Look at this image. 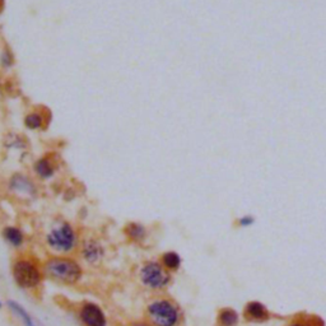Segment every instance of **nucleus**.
Instances as JSON below:
<instances>
[{
	"label": "nucleus",
	"mask_w": 326,
	"mask_h": 326,
	"mask_svg": "<svg viewBox=\"0 0 326 326\" xmlns=\"http://www.w3.org/2000/svg\"><path fill=\"white\" fill-rule=\"evenodd\" d=\"M45 278L63 286H75L85 275V269L71 255H53L43 263Z\"/></svg>",
	"instance_id": "obj_1"
},
{
	"label": "nucleus",
	"mask_w": 326,
	"mask_h": 326,
	"mask_svg": "<svg viewBox=\"0 0 326 326\" xmlns=\"http://www.w3.org/2000/svg\"><path fill=\"white\" fill-rule=\"evenodd\" d=\"M144 317L153 326H181L184 320L180 306L166 296L153 297L145 306Z\"/></svg>",
	"instance_id": "obj_2"
},
{
	"label": "nucleus",
	"mask_w": 326,
	"mask_h": 326,
	"mask_svg": "<svg viewBox=\"0 0 326 326\" xmlns=\"http://www.w3.org/2000/svg\"><path fill=\"white\" fill-rule=\"evenodd\" d=\"M45 243L54 255H73L78 251L80 237L78 229L68 221H60L48 231Z\"/></svg>",
	"instance_id": "obj_3"
},
{
	"label": "nucleus",
	"mask_w": 326,
	"mask_h": 326,
	"mask_svg": "<svg viewBox=\"0 0 326 326\" xmlns=\"http://www.w3.org/2000/svg\"><path fill=\"white\" fill-rule=\"evenodd\" d=\"M12 276L18 288L23 291H36L41 288L45 274L43 264L32 256H17L12 263Z\"/></svg>",
	"instance_id": "obj_4"
},
{
	"label": "nucleus",
	"mask_w": 326,
	"mask_h": 326,
	"mask_svg": "<svg viewBox=\"0 0 326 326\" xmlns=\"http://www.w3.org/2000/svg\"><path fill=\"white\" fill-rule=\"evenodd\" d=\"M137 276L142 287L150 292L166 291L171 286L174 279L171 271L167 270L159 260L144 261L138 269Z\"/></svg>",
	"instance_id": "obj_5"
},
{
	"label": "nucleus",
	"mask_w": 326,
	"mask_h": 326,
	"mask_svg": "<svg viewBox=\"0 0 326 326\" xmlns=\"http://www.w3.org/2000/svg\"><path fill=\"white\" fill-rule=\"evenodd\" d=\"M78 254L87 265L98 266L106 258L105 244L97 237H83L79 243Z\"/></svg>",
	"instance_id": "obj_6"
},
{
	"label": "nucleus",
	"mask_w": 326,
	"mask_h": 326,
	"mask_svg": "<svg viewBox=\"0 0 326 326\" xmlns=\"http://www.w3.org/2000/svg\"><path fill=\"white\" fill-rule=\"evenodd\" d=\"M78 320L83 326H107L108 320L100 305L90 301L82 302L78 307Z\"/></svg>",
	"instance_id": "obj_7"
},
{
	"label": "nucleus",
	"mask_w": 326,
	"mask_h": 326,
	"mask_svg": "<svg viewBox=\"0 0 326 326\" xmlns=\"http://www.w3.org/2000/svg\"><path fill=\"white\" fill-rule=\"evenodd\" d=\"M243 317L249 322L263 323L270 320L271 313L260 301H250L243 308Z\"/></svg>",
	"instance_id": "obj_8"
},
{
	"label": "nucleus",
	"mask_w": 326,
	"mask_h": 326,
	"mask_svg": "<svg viewBox=\"0 0 326 326\" xmlns=\"http://www.w3.org/2000/svg\"><path fill=\"white\" fill-rule=\"evenodd\" d=\"M9 189L14 194H21L23 196H36L37 189L34 182L28 176L22 174H16L9 180Z\"/></svg>",
	"instance_id": "obj_9"
},
{
	"label": "nucleus",
	"mask_w": 326,
	"mask_h": 326,
	"mask_svg": "<svg viewBox=\"0 0 326 326\" xmlns=\"http://www.w3.org/2000/svg\"><path fill=\"white\" fill-rule=\"evenodd\" d=\"M33 171L41 180H50L56 174V165L49 155L41 157L34 162Z\"/></svg>",
	"instance_id": "obj_10"
},
{
	"label": "nucleus",
	"mask_w": 326,
	"mask_h": 326,
	"mask_svg": "<svg viewBox=\"0 0 326 326\" xmlns=\"http://www.w3.org/2000/svg\"><path fill=\"white\" fill-rule=\"evenodd\" d=\"M124 234L134 243H143L148 238V229L140 222H128L124 226Z\"/></svg>",
	"instance_id": "obj_11"
},
{
	"label": "nucleus",
	"mask_w": 326,
	"mask_h": 326,
	"mask_svg": "<svg viewBox=\"0 0 326 326\" xmlns=\"http://www.w3.org/2000/svg\"><path fill=\"white\" fill-rule=\"evenodd\" d=\"M2 237L13 249H21L26 242V234L19 227L6 226L2 229Z\"/></svg>",
	"instance_id": "obj_12"
},
{
	"label": "nucleus",
	"mask_w": 326,
	"mask_h": 326,
	"mask_svg": "<svg viewBox=\"0 0 326 326\" xmlns=\"http://www.w3.org/2000/svg\"><path fill=\"white\" fill-rule=\"evenodd\" d=\"M7 307H8V310L21 321L23 326H41L34 320L33 316H32L21 303L17 302V301L8 300L7 301Z\"/></svg>",
	"instance_id": "obj_13"
},
{
	"label": "nucleus",
	"mask_w": 326,
	"mask_h": 326,
	"mask_svg": "<svg viewBox=\"0 0 326 326\" xmlns=\"http://www.w3.org/2000/svg\"><path fill=\"white\" fill-rule=\"evenodd\" d=\"M239 322V315L232 307H223L217 313L218 326H237Z\"/></svg>",
	"instance_id": "obj_14"
},
{
	"label": "nucleus",
	"mask_w": 326,
	"mask_h": 326,
	"mask_svg": "<svg viewBox=\"0 0 326 326\" xmlns=\"http://www.w3.org/2000/svg\"><path fill=\"white\" fill-rule=\"evenodd\" d=\"M160 264L171 273H176L180 270L182 265V258L176 251H166L163 253L159 258Z\"/></svg>",
	"instance_id": "obj_15"
},
{
	"label": "nucleus",
	"mask_w": 326,
	"mask_h": 326,
	"mask_svg": "<svg viewBox=\"0 0 326 326\" xmlns=\"http://www.w3.org/2000/svg\"><path fill=\"white\" fill-rule=\"evenodd\" d=\"M284 326H325L322 318L315 315H307V313H300L291 318Z\"/></svg>",
	"instance_id": "obj_16"
},
{
	"label": "nucleus",
	"mask_w": 326,
	"mask_h": 326,
	"mask_svg": "<svg viewBox=\"0 0 326 326\" xmlns=\"http://www.w3.org/2000/svg\"><path fill=\"white\" fill-rule=\"evenodd\" d=\"M24 125L28 128L29 130H38L45 125V117L41 112L34 111V112L28 113L24 117Z\"/></svg>",
	"instance_id": "obj_17"
},
{
	"label": "nucleus",
	"mask_w": 326,
	"mask_h": 326,
	"mask_svg": "<svg viewBox=\"0 0 326 326\" xmlns=\"http://www.w3.org/2000/svg\"><path fill=\"white\" fill-rule=\"evenodd\" d=\"M0 61H2V65H3L4 68H9V66L13 65V55H12V53L8 49H4L3 54H2V58H0Z\"/></svg>",
	"instance_id": "obj_18"
},
{
	"label": "nucleus",
	"mask_w": 326,
	"mask_h": 326,
	"mask_svg": "<svg viewBox=\"0 0 326 326\" xmlns=\"http://www.w3.org/2000/svg\"><path fill=\"white\" fill-rule=\"evenodd\" d=\"M255 219L251 216H243L238 219V226L239 227H250L251 224H254Z\"/></svg>",
	"instance_id": "obj_19"
},
{
	"label": "nucleus",
	"mask_w": 326,
	"mask_h": 326,
	"mask_svg": "<svg viewBox=\"0 0 326 326\" xmlns=\"http://www.w3.org/2000/svg\"><path fill=\"white\" fill-rule=\"evenodd\" d=\"M132 326H153L148 321H134L132 322Z\"/></svg>",
	"instance_id": "obj_20"
},
{
	"label": "nucleus",
	"mask_w": 326,
	"mask_h": 326,
	"mask_svg": "<svg viewBox=\"0 0 326 326\" xmlns=\"http://www.w3.org/2000/svg\"><path fill=\"white\" fill-rule=\"evenodd\" d=\"M0 8H3V0H0Z\"/></svg>",
	"instance_id": "obj_21"
},
{
	"label": "nucleus",
	"mask_w": 326,
	"mask_h": 326,
	"mask_svg": "<svg viewBox=\"0 0 326 326\" xmlns=\"http://www.w3.org/2000/svg\"><path fill=\"white\" fill-rule=\"evenodd\" d=\"M2 308H3V302L0 301V310H2Z\"/></svg>",
	"instance_id": "obj_22"
}]
</instances>
